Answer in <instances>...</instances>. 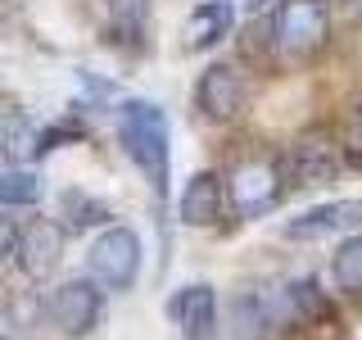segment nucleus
Masks as SVG:
<instances>
[{"label":"nucleus","mask_w":362,"mask_h":340,"mask_svg":"<svg viewBox=\"0 0 362 340\" xmlns=\"http://www.w3.org/2000/svg\"><path fill=\"white\" fill-rule=\"evenodd\" d=\"M349 227H362V200H326V204H313V209H303L299 218L286 222V236H290V241H322V236L349 232Z\"/></svg>","instance_id":"10"},{"label":"nucleus","mask_w":362,"mask_h":340,"mask_svg":"<svg viewBox=\"0 0 362 340\" xmlns=\"http://www.w3.org/2000/svg\"><path fill=\"white\" fill-rule=\"evenodd\" d=\"M286 164L272 154H254L226 173V204H231L235 218H263L281 204L286 196Z\"/></svg>","instance_id":"3"},{"label":"nucleus","mask_w":362,"mask_h":340,"mask_svg":"<svg viewBox=\"0 0 362 340\" xmlns=\"http://www.w3.org/2000/svg\"><path fill=\"white\" fill-rule=\"evenodd\" d=\"M0 340H5V336H0Z\"/></svg>","instance_id":"22"},{"label":"nucleus","mask_w":362,"mask_h":340,"mask_svg":"<svg viewBox=\"0 0 362 340\" xmlns=\"http://www.w3.org/2000/svg\"><path fill=\"white\" fill-rule=\"evenodd\" d=\"M276 300L263 290H240L226 309V340H272L276 327Z\"/></svg>","instance_id":"11"},{"label":"nucleus","mask_w":362,"mask_h":340,"mask_svg":"<svg viewBox=\"0 0 362 340\" xmlns=\"http://www.w3.org/2000/svg\"><path fill=\"white\" fill-rule=\"evenodd\" d=\"M245 100H249V82H245V73L235 64H209L199 73L195 105H199L204 118L226 123V118H235V113L245 109Z\"/></svg>","instance_id":"6"},{"label":"nucleus","mask_w":362,"mask_h":340,"mask_svg":"<svg viewBox=\"0 0 362 340\" xmlns=\"http://www.w3.org/2000/svg\"><path fill=\"white\" fill-rule=\"evenodd\" d=\"M168 313H173V322L181 327L186 340H218V295H213V286H204V281L177 290L168 300Z\"/></svg>","instance_id":"9"},{"label":"nucleus","mask_w":362,"mask_h":340,"mask_svg":"<svg viewBox=\"0 0 362 340\" xmlns=\"http://www.w3.org/2000/svg\"><path fill=\"white\" fill-rule=\"evenodd\" d=\"M222 204H226V181L218 173H195L186 186H181L177 218L186 227H213L222 218Z\"/></svg>","instance_id":"12"},{"label":"nucleus","mask_w":362,"mask_h":340,"mask_svg":"<svg viewBox=\"0 0 362 340\" xmlns=\"http://www.w3.org/2000/svg\"><path fill=\"white\" fill-rule=\"evenodd\" d=\"M100 309H105V300H100V286L90 277H73V281H64V286L50 295V322L59 327L64 336H73V340L95 332Z\"/></svg>","instance_id":"5"},{"label":"nucleus","mask_w":362,"mask_h":340,"mask_svg":"<svg viewBox=\"0 0 362 340\" xmlns=\"http://www.w3.org/2000/svg\"><path fill=\"white\" fill-rule=\"evenodd\" d=\"M331 281L344 295H362V232L339 241V249L331 254Z\"/></svg>","instance_id":"15"},{"label":"nucleus","mask_w":362,"mask_h":340,"mask_svg":"<svg viewBox=\"0 0 362 340\" xmlns=\"http://www.w3.org/2000/svg\"><path fill=\"white\" fill-rule=\"evenodd\" d=\"M249 5H254V9H258V5H267V0H249Z\"/></svg>","instance_id":"21"},{"label":"nucleus","mask_w":362,"mask_h":340,"mask_svg":"<svg viewBox=\"0 0 362 340\" xmlns=\"http://www.w3.org/2000/svg\"><path fill=\"white\" fill-rule=\"evenodd\" d=\"M45 196V177L32 173V168H9L0 173V209L5 204H37Z\"/></svg>","instance_id":"17"},{"label":"nucleus","mask_w":362,"mask_h":340,"mask_svg":"<svg viewBox=\"0 0 362 340\" xmlns=\"http://www.w3.org/2000/svg\"><path fill=\"white\" fill-rule=\"evenodd\" d=\"M118 141L127 159L145 173L154 196H168V164H173V132H168V113L154 100H127L118 109Z\"/></svg>","instance_id":"1"},{"label":"nucleus","mask_w":362,"mask_h":340,"mask_svg":"<svg viewBox=\"0 0 362 340\" xmlns=\"http://www.w3.org/2000/svg\"><path fill=\"white\" fill-rule=\"evenodd\" d=\"M5 254H18V227H14V218L0 213V259Z\"/></svg>","instance_id":"19"},{"label":"nucleus","mask_w":362,"mask_h":340,"mask_svg":"<svg viewBox=\"0 0 362 340\" xmlns=\"http://www.w3.org/2000/svg\"><path fill=\"white\" fill-rule=\"evenodd\" d=\"M105 9H109V23L127 37H136L150 18V0H105Z\"/></svg>","instance_id":"18"},{"label":"nucleus","mask_w":362,"mask_h":340,"mask_svg":"<svg viewBox=\"0 0 362 340\" xmlns=\"http://www.w3.org/2000/svg\"><path fill=\"white\" fill-rule=\"evenodd\" d=\"M64 259V227L50 218H37L18 236V268L28 281H50Z\"/></svg>","instance_id":"8"},{"label":"nucleus","mask_w":362,"mask_h":340,"mask_svg":"<svg viewBox=\"0 0 362 340\" xmlns=\"http://www.w3.org/2000/svg\"><path fill=\"white\" fill-rule=\"evenodd\" d=\"M90 281L100 290H132V281L141 277V236L132 227H109V232L95 236L86 254Z\"/></svg>","instance_id":"4"},{"label":"nucleus","mask_w":362,"mask_h":340,"mask_svg":"<svg viewBox=\"0 0 362 340\" xmlns=\"http://www.w3.org/2000/svg\"><path fill=\"white\" fill-rule=\"evenodd\" d=\"M272 45L281 50V60H313L331 41V5L326 0H281L272 14Z\"/></svg>","instance_id":"2"},{"label":"nucleus","mask_w":362,"mask_h":340,"mask_svg":"<svg viewBox=\"0 0 362 340\" xmlns=\"http://www.w3.org/2000/svg\"><path fill=\"white\" fill-rule=\"evenodd\" d=\"M281 309H286L290 317H299V322H313V317L331 313V304H326V295L317 290V281L299 277V281H290V286L281 290Z\"/></svg>","instance_id":"16"},{"label":"nucleus","mask_w":362,"mask_h":340,"mask_svg":"<svg viewBox=\"0 0 362 340\" xmlns=\"http://www.w3.org/2000/svg\"><path fill=\"white\" fill-rule=\"evenodd\" d=\"M354 141L362 145V109H358V123H354Z\"/></svg>","instance_id":"20"},{"label":"nucleus","mask_w":362,"mask_h":340,"mask_svg":"<svg viewBox=\"0 0 362 340\" xmlns=\"http://www.w3.org/2000/svg\"><path fill=\"white\" fill-rule=\"evenodd\" d=\"M286 177L294 186H326L339 177V145L326 132H303L286 154Z\"/></svg>","instance_id":"7"},{"label":"nucleus","mask_w":362,"mask_h":340,"mask_svg":"<svg viewBox=\"0 0 362 340\" xmlns=\"http://www.w3.org/2000/svg\"><path fill=\"white\" fill-rule=\"evenodd\" d=\"M0 154L14 168H23L32 154H41V132L23 109H9L5 118H0Z\"/></svg>","instance_id":"14"},{"label":"nucleus","mask_w":362,"mask_h":340,"mask_svg":"<svg viewBox=\"0 0 362 340\" xmlns=\"http://www.w3.org/2000/svg\"><path fill=\"white\" fill-rule=\"evenodd\" d=\"M235 28V5L231 0H204L186 18V50H213L218 41L231 37Z\"/></svg>","instance_id":"13"}]
</instances>
